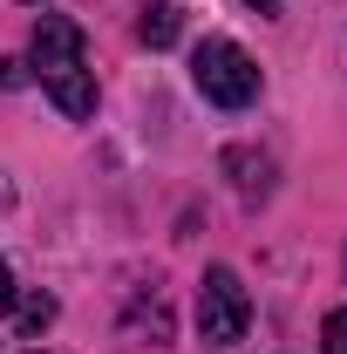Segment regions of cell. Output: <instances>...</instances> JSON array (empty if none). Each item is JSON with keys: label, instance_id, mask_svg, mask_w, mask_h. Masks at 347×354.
Returning <instances> with one entry per match:
<instances>
[{"label": "cell", "instance_id": "cell-1", "mask_svg": "<svg viewBox=\"0 0 347 354\" xmlns=\"http://www.w3.org/2000/svg\"><path fill=\"white\" fill-rule=\"evenodd\" d=\"M35 82L55 95L62 116H88L95 109V82L82 68V28L68 14H41L35 21Z\"/></svg>", "mask_w": 347, "mask_h": 354}, {"label": "cell", "instance_id": "cell-2", "mask_svg": "<svg viewBox=\"0 0 347 354\" xmlns=\"http://www.w3.org/2000/svg\"><path fill=\"white\" fill-rule=\"evenodd\" d=\"M191 82H198V95L218 102V109H245V102L259 95V62L238 41H205L198 62H191Z\"/></svg>", "mask_w": 347, "mask_h": 354}, {"label": "cell", "instance_id": "cell-3", "mask_svg": "<svg viewBox=\"0 0 347 354\" xmlns=\"http://www.w3.org/2000/svg\"><path fill=\"white\" fill-rule=\"evenodd\" d=\"M245 327H252V293H245V279H238L232 266H212L205 286H198V334H205L212 348H232V341H245Z\"/></svg>", "mask_w": 347, "mask_h": 354}, {"label": "cell", "instance_id": "cell-4", "mask_svg": "<svg viewBox=\"0 0 347 354\" xmlns=\"http://www.w3.org/2000/svg\"><path fill=\"white\" fill-rule=\"evenodd\" d=\"M177 35H184V14H177L171 0H157V7L136 14V41H143V48H171Z\"/></svg>", "mask_w": 347, "mask_h": 354}, {"label": "cell", "instance_id": "cell-5", "mask_svg": "<svg viewBox=\"0 0 347 354\" xmlns=\"http://www.w3.org/2000/svg\"><path fill=\"white\" fill-rule=\"evenodd\" d=\"M320 341H327V354H347V307H334V313H327Z\"/></svg>", "mask_w": 347, "mask_h": 354}, {"label": "cell", "instance_id": "cell-6", "mask_svg": "<svg viewBox=\"0 0 347 354\" xmlns=\"http://www.w3.org/2000/svg\"><path fill=\"white\" fill-rule=\"evenodd\" d=\"M48 320H55V300H48V293H41V300H28V307H21V327H28V334H41Z\"/></svg>", "mask_w": 347, "mask_h": 354}, {"label": "cell", "instance_id": "cell-7", "mask_svg": "<svg viewBox=\"0 0 347 354\" xmlns=\"http://www.w3.org/2000/svg\"><path fill=\"white\" fill-rule=\"evenodd\" d=\"M0 313H14V272H7V259H0Z\"/></svg>", "mask_w": 347, "mask_h": 354}, {"label": "cell", "instance_id": "cell-8", "mask_svg": "<svg viewBox=\"0 0 347 354\" xmlns=\"http://www.w3.org/2000/svg\"><path fill=\"white\" fill-rule=\"evenodd\" d=\"M252 7H259V14H272V7H279V0H252Z\"/></svg>", "mask_w": 347, "mask_h": 354}]
</instances>
